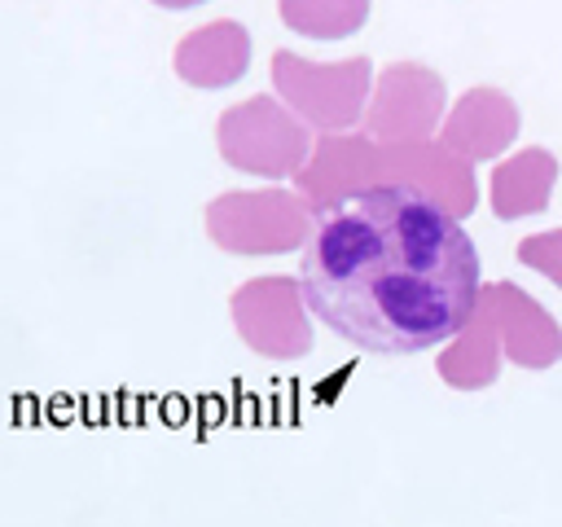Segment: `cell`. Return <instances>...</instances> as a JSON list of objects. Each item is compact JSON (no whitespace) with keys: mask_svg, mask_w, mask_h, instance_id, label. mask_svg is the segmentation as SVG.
<instances>
[{"mask_svg":"<svg viewBox=\"0 0 562 527\" xmlns=\"http://www.w3.org/2000/svg\"><path fill=\"white\" fill-rule=\"evenodd\" d=\"M299 285L307 312L373 356H413L474 316L479 246L413 184H360L312 215Z\"/></svg>","mask_w":562,"mask_h":527,"instance_id":"cell-1","label":"cell"},{"mask_svg":"<svg viewBox=\"0 0 562 527\" xmlns=\"http://www.w3.org/2000/svg\"><path fill=\"white\" fill-rule=\"evenodd\" d=\"M364 176H382L378 184H413L430 193L443 211L457 220L474 211V176L470 162L448 154L439 141H417V145H382L364 136H329L321 141L316 158L299 171V189L312 206L342 198L360 189Z\"/></svg>","mask_w":562,"mask_h":527,"instance_id":"cell-2","label":"cell"},{"mask_svg":"<svg viewBox=\"0 0 562 527\" xmlns=\"http://www.w3.org/2000/svg\"><path fill=\"white\" fill-rule=\"evenodd\" d=\"M316 206L303 193L285 189H250L220 193L206 206V233L215 246L233 255H285L307 242Z\"/></svg>","mask_w":562,"mask_h":527,"instance_id":"cell-3","label":"cell"},{"mask_svg":"<svg viewBox=\"0 0 562 527\" xmlns=\"http://www.w3.org/2000/svg\"><path fill=\"white\" fill-rule=\"evenodd\" d=\"M272 83L281 101L321 132H342L364 114L373 66L369 57L347 61H307L299 53H272Z\"/></svg>","mask_w":562,"mask_h":527,"instance_id":"cell-4","label":"cell"},{"mask_svg":"<svg viewBox=\"0 0 562 527\" xmlns=\"http://www.w3.org/2000/svg\"><path fill=\"white\" fill-rule=\"evenodd\" d=\"M215 141L228 167L250 176H294L307 162V127L272 97H250L220 114Z\"/></svg>","mask_w":562,"mask_h":527,"instance_id":"cell-5","label":"cell"},{"mask_svg":"<svg viewBox=\"0 0 562 527\" xmlns=\"http://www.w3.org/2000/svg\"><path fill=\"white\" fill-rule=\"evenodd\" d=\"M233 325L259 356H303L312 325L303 316V285L290 277H255L233 294Z\"/></svg>","mask_w":562,"mask_h":527,"instance_id":"cell-6","label":"cell"},{"mask_svg":"<svg viewBox=\"0 0 562 527\" xmlns=\"http://www.w3.org/2000/svg\"><path fill=\"white\" fill-rule=\"evenodd\" d=\"M443 119V79L417 61H395L378 75L369 132L382 145H417Z\"/></svg>","mask_w":562,"mask_h":527,"instance_id":"cell-7","label":"cell"},{"mask_svg":"<svg viewBox=\"0 0 562 527\" xmlns=\"http://www.w3.org/2000/svg\"><path fill=\"white\" fill-rule=\"evenodd\" d=\"M479 312L492 316L505 360L522 369H549L562 360V325L514 281H492L479 290Z\"/></svg>","mask_w":562,"mask_h":527,"instance_id":"cell-8","label":"cell"},{"mask_svg":"<svg viewBox=\"0 0 562 527\" xmlns=\"http://www.w3.org/2000/svg\"><path fill=\"white\" fill-rule=\"evenodd\" d=\"M514 136H518V105L501 88H470L448 110L439 145L461 162H483V158H501L514 145Z\"/></svg>","mask_w":562,"mask_h":527,"instance_id":"cell-9","label":"cell"},{"mask_svg":"<svg viewBox=\"0 0 562 527\" xmlns=\"http://www.w3.org/2000/svg\"><path fill=\"white\" fill-rule=\"evenodd\" d=\"M171 66L184 83L193 88H228L246 75L250 66V35L241 22L233 18H220V22H206L198 31H189L176 53H171Z\"/></svg>","mask_w":562,"mask_h":527,"instance_id":"cell-10","label":"cell"},{"mask_svg":"<svg viewBox=\"0 0 562 527\" xmlns=\"http://www.w3.org/2000/svg\"><path fill=\"white\" fill-rule=\"evenodd\" d=\"M553 184H558V158L549 149L531 145V149H518L514 158L496 162L487 198H492L496 220H522V215H536L549 206Z\"/></svg>","mask_w":562,"mask_h":527,"instance_id":"cell-11","label":"cell"},{"mask_svg":"<svg viewBox=\"0 0 562 527\" xmlns=\"http://www.w3.org/2000/svg\"><path fill=\"white\" fill-rule=\"evenodd\" d=\"M501 334L492 325L487 312H479L474 303V316L465 321V329L452 338L448 351H439V378L457 391H479V386H492L496 373H501Z\"/></svg>","mask_w":562,"mask_h":527,"instance_id":"cell-12","label":"cell"},{"mask_svg":"<svg viewBox=\"0 0 562 527\" xmlns=\"http://www.w3.org/2000/svg\"><path fill=\"white\" fill-rule=\"evenodd\" d=\"M277 13L307 40H342L364 26L369 0H277Z\"/></svg>","mask_w":562,"mask_h":527,"instance_id":"cell-13","label":"cell"},{"mask_svg":"<svg viewBox=\"0 0 562 527\" xmlns=\"http://www.w3.org/2000/svg\"><path fill=\"white\" fill-rule=\"evenodd\" d=\"M518 264L544 272L558 290H562V228H549V233H531L518 242Z\"/></svg>","mask_w":562,"mask_h":527,"instance_id":"cell-14","label":"cell"},{"mask_svg":"<svg viewBox=\"0 0 562 527\" xmlns=\"http://www.w3.org/2000/svg\"><path fill=\"white\" fill-rule=\"evenodd\" d=\"M158 9H193V4H206V0H154Z\"/></svg>","mask_w":562,"mask_h":527,"instance_id":"cell-15","label":"cell"}]
</instances>
